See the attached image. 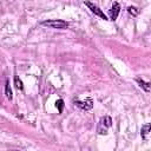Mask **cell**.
Wrapping results in <instances>:
<instances>
[{"mask_svg": "<svg viewBox=\"0 0 151 151\" xmlns=\"http://www.w3.org/2000/svg\"><path fill=\"white\" fill-rule=\"evenodd\" d=\"M127 12H129L132 17H136V15L139 14V9H138L137 7H134V6H129V7H127Z\"/></svg>", "mask_w": 151, "mask_h": 151, "instance_id": "cell-9", "label": "cell"}, {"mask_svg": "<svg viewBox=\"0 0 151 151\" xmlns=\"http://www.w3.org/2000/svg\"><path fill=\"white\" fill-rule=\"evenodd\" d=\"M5 94L7 97V99H12L13 98V94H12V90H11V86H9V81L6 80V84H5Z\"/></svg>", "mask_w": 151, "mask_h": 151, "instance_id": "cell-8", "label": "cell"}, {"mask_svg": "<svg viewBox=\"0 0 151 151\" xmlns=\"http://www.w3.org/2000/svg\"><path fill=\"white\" fill-rule=\"evenodd\" d=\"M42 26H47L51 28H58V29H64L66 27H68V22L65 20H60V19H52V20H45L41 22Z\"/></svg>", "mask_w": 151, "mask_h": 151, "instance_id": "cell-2", "label": "cell"}, {"mask_svg": "<svg viewBox=\"0 0 151 151\" xmlns=\"http://www.w3.org/2000/svg\"><path fill=\"white\" fill-rule=\"evenodd\" d=\"M136 81L138 83V85H139L145 92H150V88H151V84H150V83L144 81V80L140 79V78H136Z\"/></svg>", "mask_w": 151, "mask_h": 151, "instance_id": "cell-7", "label": "cell"}, {"mask_svg": "<svg viewBox=\"0 0 151 151\" xmlns=\"http://www.w3.org/2000/svg\"><path fill=\"white\" fill-rule=\"evenodd\" d=\"M150 127H151V125H150L149 123L142 126L140 136H142V138H143L145 142H149V140H150Z\"/></svg>", "mask_w": 151, "mask_h": 151, "instance_id": "cell-6", "label": "cell"}, {"mask_svg": "<svg viewBox=\"0 0 151 151\" xmlns=\"http://www.w3.org/2000/svg\"><path fill=\"white\" fill-rule=\"evenodd\" d=\"M55 107L58 109L59 113H61V112H63V109H64V100H63V99H58V100L55 101Z\"/></svg>", "mask_w": 151, "mask_h": 151, "instance_id": "cell-11", "label": "cell"}, {"mask_svg": "<svg viewBox=\"0 0 151 151\" xmlns=\"http://www.w3.org/2000/svg\"><path fill=\"white\" fill-rule=\"evenodd\" d=\"M112 126V119L110 116H104L100 118L99 123H98V127H97V132L99 134H106L109 129Z\"/></svg>", "mask_w": 151, "mask_h": 151, "instance_id": "cell-1", "label": "cell"}, {"mask_svg": "<svg viewBox=\"0 0 151 151\" xmlns=\"http://www.w3.org/2000/svg\"><path fill=\"white\" fill-rule=\"evenodd\" d=\"M119 12H120V5L116 1V2H113L112 7H111V9H110V20H113V21H114V20L118 18Z\"/></svg>", "mask_w": 151, "mask_h": 151, "instance_id": "cell-5", "label": "cell"}, {"mask_svg": "<svg viewBox=\"0 0 151 151\" xmlns=\"http://www.w3.org/2000/svg\"><path fill=\"white\" fill-rule=\"evenodd\" d=\"M14 84H15V87H17L18 90H22V88H24L22 81H21V79H20L18 76H15V77H14Z\"/></svg>", "mask_w": 151, "mask_h": 151, "instance_id": "cell-10", "label": "cell"}, {"mask_svg": "<svg viewBox=\"0 0 151 151\" xmlns=\"http://www.w3.org/2000/svg\"><path fill=\"white\" fill-rule=\"evenodd\" d=\"M84 4L88 7V9L92 12V13H94L97 17H99V18H101V19H104V20H109L107 19V17L104 14V12L98 7V6H96L94 4H92V2H90V1H84Z\"/></svg>", "mask_w": 151, "mask_h": 151, "instance_id": "cell-4", "label": "cell"}, {"mask_svg": "<svg viewBox=\"0 0 151 151\" xmlns=\"http://www.w3.org/2000/svg\"><path fill=\"white\" fill-rule=\"evenodd\" d=\"M74 104L77 107H79L80 110H84V111H88L93 107V100L92 98H87L85 100H79V99H76L74 100Z\"/></svg>", "mask_w": 151, "mask_h": 151, "instance_id": "cell-3", "label": "cell"}]
</instances>
